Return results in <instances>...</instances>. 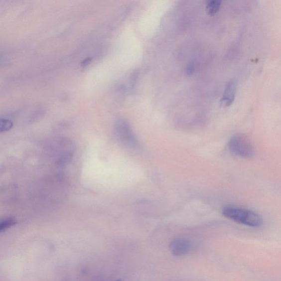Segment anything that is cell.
<instances>
[{"label":"cell","mask_w":281,"mask_h":281,"mask_svg":"<svg viewBox=\"0 0 281 281\" xmlns=\"http://www.w3.org/2000/svg\"><path fill=\"white\" fill-rule=\"evenodd\" d=\"M222 213L226 218L241 225L258 228L263 224L260 215L250 209L228 205L223 208Z\"/></svg>","instance_id":"obj_1"},{"label":"cell","mask_w":281,"mask_h":281,"mask_svg":"<svg viewBox=\"0 0 281 281\" xmlns=\"http://www.w3.org/2000/svg\"><path fill=\"white\" fill-rule=\"evenodd\" d=\"M16 224H17V221L14 218L11 217L5 218L0 223V232L2 233L12 228Z\"/></svg>","instance_id":"obj_8"},{"label":"cell","mask_w":281,"mask_h":281,"mask_svg":"<svg viewBox=\"0 0 281 281\" xmlns=\"http://www.w3.org/2000/svg\"><path fill=\"white\" fill-rule=\"evenodd\" d=\"M221 3V0H212L207 4L206 10L207 13L210 15H214L218 12Z\"/></svg>","instance_id":"obj_7"},{"label":"cell","mask_w":281,"mask_h":281,"mask_svg":"<svg viewBox=\"0 0 281 281\" xmlns=\"http://www.w3.org/2000/svg\"><path fill=\"white\" fill-rule=\"evenodd\" d=\"M115 133L118 141L124 146L132 148L137 147L138 140L132 127L126 121L119 120L116 122Z\"/></svg>","instance_id":"obj_4"},{"label":"cell","mask_w":281,"mask_h":281,"mask_svg":"<svg viewBox=\"0 0 281 281\" xmlns=\"http://www.w3.org/2000/svg\"><path fill=\"white\" fill-rule=\"evenodd\" d=\"M115 281H123L121 279H118V280H116Z\"/></svg>","instance_id":"obj_10"},{"label":"cell","mask_w":281,"mask_h":281,"mask_svg":"<svg viewBox=\"0 0 281 281\" xmlns=\"http://www.w3.org/2000/svg\"><path fill=\"white\" fill-rule=\"evenodd\" d=\"M228 146L232 154L241 158H251L255 155V148L251 140L245 134L234 135L229 140Z\"/></svg>","instance_id":"obj_2"},{"label":"cell","mask_w":281,"mask_h":281,"mask_svg":"<svg viewBox=\"0 0 281 281\" xmlns=\"http://www.w3.org/2000/svg\"><path fill=\"white\" fill-rule=\"evenodd\" d=\"M13 127V123L8 119H1L0 121V131L1 133L6 132L11 129Z\"/></svg>","instance_id":"obj_9"},{"label":"cell","mask_w":281,"mask_h":281,"mask_svg":"<svg viewBox=\"0 0 281 281\" xmlns=\"http://www.w3.org/2000/svg\"><path fill=\"white\" fill-rule=\"evenodd\" d=\"M192 247V242L183 237L177 238L173 240L169 246L172 255L177 257L186 255L191 251Z\"/></svg>","instance_id":"obj_5"},{"label":"cell","mask_w":281,"mask_h":281,"mask_svg":"<svg viewBox=\"0 0 281 281\" xmlns=\"http://www.w3.org/2000/svg\"><path fill=\"white\" fill-rule=\"evenodd\" d=\"M236 81L232 79L226 84L221 102L225 106H230L234 102L237 89Z\"/></svg>","instance_id":"obj_6"},{"label":"cell","mask_w":281,"mask_h":281,"mask_svg":"<svg viewBox=\"0 0 281 281\" xmlns=\"http://www.w3.org/2000/svg\"><path fill=\"white\" fill-rule=\"evenodd\" d=\"M51 154L53 159L57 163H67L74 154L73 143L67 139H59L53 143L50 147Z\"/></svg>","instance_id":"obj_3"}]
</instances>
